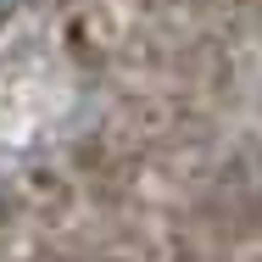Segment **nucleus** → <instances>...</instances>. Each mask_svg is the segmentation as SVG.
<instances>
[{
	"label": "nucleus",
	"mask_w": 262,
	"mask_h": 262,
	"mask_svg": "<svg viewBox=\"0 0 262 262\" xmlns=\"http://www.w3.org/2000/svg\"><path fill=\"white\" fill-rule=\"evenodd\" d=\"M17 6H23V0H0V23H6V17H11Z\"/></svg>",
	"instance_id": "obj_1"
}]
</instances>
